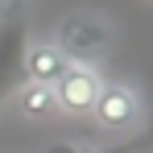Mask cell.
<instances>
[{
  "label": "cell",
  "instance_id": "1",
  "mask_svg": "<svg viewBox=\"0 0 153 153\" xmlns=\"http://www.w3.org/2000/svg\"><path fill=\"white\" fill-rule=\"evenodd\" d=\"M50 42L66 54L71 62L91 66V62L103 58L108 46H112V25L100 21L95 13H75V17H62V21H58V29H54Z\"/></svg>",
  "mask_w": 153,
  "mask_h": 153
},
{
  "label": "cell",
  "instance_id": "2",
  "mask_svg": "<svg viewBox=\"0 0 153 153\" xmlns=\"http://www.w3.org/2000/svg\"><path fill=\"white\" fill-rule=\"evenodd\" d=\"M100 91H103L100 71L71 62L66 75L54 83V103H58V112H66V116H91L95 103H100Z\"/></svg>",
  "mask_w": 153,
  "mask_h": 153
},
{
  "label": "cell",
  "instance_id": "3",
  "mask_svg": "<svg viewBox=\"0 0 153 153\" xmlns=\"http://www.w3.org/2000/svg\"><path fill=\"white\" fill-rule=\"evenodd\" d=\"M91 116H95L100 128H108V132H128V128L141 120V95H137L128 83H103L100 103H95Z\"/></svg>",
  "mask_w": 153,
  "mask_h": 153
},
{
  "label": "cell",
  "instance_id": "4",
  "mask_svg": "<svg viewBox=\"0 0 153 153\" xmlns=\"http://www.w3.org/2000/svg\"><path fill=\"white\" fill-rule=\"evenodd\" d=\"M66 66H71V58L58 50L54 42H33V46L25 50V79H29V83L54 87L58 79L66 75Z\"/></svg>",
  "mask_w": 153,
  "mask_h": 153
},
{
  "label": "cell",
  "instance_id": "5",
  "mask_svg": "<svg viewBox=\"0 0 153 153\" xmlns=\"http://www.w3.org/2000/svg\"><path fill=\"white\" fill-rule=\"evenodd\" d=\"M17 112L25 116V120H46L58 112V103H54V87L46 83H21V91H17Z\"/></svg>",
  "mask_w": 153,
  "mask_h": 153
}]
</instances>
